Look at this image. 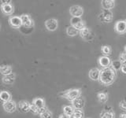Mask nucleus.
Here are the masks:
<instances>
[{"label": "nucleus", "instance_id": "12", "mask_svg": "<svg viewBox=\"0 0 126 118\" xmlns=\"http://www.w3.org/2000/svg\"><path fill=\"white\" fill-rule=\"evenodd\" d=\"M45 27L49 31H54L58 28V21L55 18H50L45 21Z\"/></svg>", "mask_w": 126, "mask_h": 118}, {"label": "nucleus", "instance_id": "18", "mask_svg": "<svg viewBox=\"0 0 126 118\" xmlns=\"http://www.w3.org/2000/svg\"><path fill=\"white\" fill-rule=\"evenodd\" d=\"M1 11L5 15H11L13 14L14 11V7L12 3L6 4V5H1Z\"/></svg>", "mask_w": 126, "mask_h": 118}, {"label": "nucleus", "instance_id": "8", "mask_svg": "<svg viewBox=\"0 0 126 118\" xmlns=\"http://www.w3.org/2000/svg\"><path fill=\"white\" fill-rule=\"evenodd\" d=\"M69 12L72 17H81L84 14V8L80 6L74 5L69 8Z\"/></svg>", "mask_w": 126, "mask_h": 118}, {"label": "nucleus", "instance_id": "2", "mask_svg": "<svg viewBox=\"0 0 126 118\" xmlns=\"http://www.w3.org/2000/svg\"><path fill=\"white\" fill-rule=\"evenodd\" d=\"M81 92H82L81 88H71L60 93L59 95L63 98H65L69 102H72L76 98L81 96Z\"/></svg>", "mask_w": 126, "mask_h": 118}, {"label": "nucleus", "instance_id": "5", "mask_svg": "<svg viewBox=\"0 0 126 118\" xmlns=\"http://www.w3.org/2000/svg\"><path fill=\"white\" fill-rule=\"evenodd\" d=\"M79 35L84 39V41H92L94 36H95V34L94 33V31L90 29V28L86 27L84 29H83L82 30L80 31V33Z\"/></svg>", "mask_w": 126, "mask_h": 118}, {"label": "nucleus", "instance_id": "20", "mask_svg": "<svg viewBox=\"0 0 126 118\" xmlns=\"http://www.w3.org/2000/svg\"><path fill=\"white\" fill-rule=\"evenodd\" d=\"M0 73L3 75V76L10 75L13 73V67L10 65H2L0 67Z\"/></svg>", "mask_w": 126, "mask_h": 118}, {"label": "nucleus", "instance_id": "10", "mask_svg": "<svg viewBox=\"0 0 126 118\" xmlns=\"http://www.w3.org/2000/svg\"><path fill=\"white\" fill-rule=\"evenodd\" d=\"M114 31L120 35L126 33V21L125 20H120L117 21L114 25Z\"/></svg>", "mask_w": 126, "mask_h": 118}, {"label": "nucleus", "instance_id": "17", "mask_svg": "<svg viewBox=\"0 0 126 118\" xmlns=\"http://www.w3.org/2000/svg\"><path fill=\"white\" fill-rule=\"evenodd\" d=\"M16 80V74L15 73H11L10 75H7V76H4L2 78V82L4 84H7V85H11L13 84Z\"/></svg>", "mask_w": 126, "mask_h": 118}, {"label": "nucleus", "instance_id": "14", "mask_svg": "<svg viewBox=\"0 0 126 118\" xmlns=\"http://www.w3.org/2000/svg\"><path fill=\"white\" fill-rule=\"evenodd\" d=\"M71 104H72V106L75 109L82 110L85 105V98L83 96H80L75 100H73L71 102Z\"/></svg>", "mask_w": 126, "mask_h": 118}, {"label": "nucleus", "instance_id": "7", "mask_svg": "<svg viewBox=\"0 0 126 118\" xmlns=\"http://www.w3.org/2000/svg\"><path fill=\"white\" fill-rule=\"evenodd\" d=\"M9 25L13 29H20L22 27V21L20 16H11L10 17L9 20Z\"/></svg>", "mask_w": 126, "mask_h": 118}, {"label": "nucleus", "instance_id": "25", "mask_svg": "<svg viewBox=\"0 0 126 118\" xmlns=\"http://www.w3.org/2000/svg\"><path fill=\"white\" fill-rule=\"evenodd\" d=\"M62 110H63V113H65V114H66V115L71 117L73 115V113H74L75 109L73 107L72 105H64L62 107Z\"/></svg>", "mask_w": 126, "mask_h": 118}, {"label": "nucleus", "instance_id": "32", "mask_svg": "<svg viewBox=\"0 0 126 118\" xmlns=\"http://www.w3.org/2000/svg\"><path fill=\"white\" fill-rule=\"evenodd\" d=\"M121 72L123 73V74H125L126 75V65H123L121 69Z\"/></svg>", "mask_w": 126, "mask_h": 118}, {"label": "nucleus", "instance_id": "33", "mask_svg": "<svg viewBox=\"0 0 126 118\" xmlns=\"http://www.w3.org/2000/svg\"><path fill=\"white\" fill-rule=\"evenodd\" d=\"M12 3L11 0H8V1H5V0H2L1 1V5H6V4H10Z\"/></svg>", "mask_w": 126, "mask_h": 118}, {"label": "nucleus", "instance_id": "35", "mask_svg": "<svg viewBox=\"0 0 126 118\" xmlns=\"http://www.w3.org/2000/svg\"><path fill=\"white\" fill-rule=\"evenodd\" d=\"M119 118H126V113H123L120 114Z\"/></svg>", "mask_w": 126, "mask_h": 118}, {"label": "nucleus", "instance_id": "6", "mask_svg": "<svg viewBox=\"0 0 126 118\" xmlns=\"http://www.w3.org/2000/svg\"><path fill=\"white\" fill-rule=\"evenodd\" d=\"M70 25L73 26L77 30L80 31L86 28V22L83 21L81 17H72L70 19Z\"/></svg>", "mask_w": 126, "mask_h": 118}, {"label": "nucleus", "instance_id": "27", "mask_svg": "<svg viewBox=\"0 0 126 118\" xmlns=\"http://www.w3.org/2000/svg\"><path fill=\"white\" fill-rule=\"evenodd\" d=\"M122 63L118 60H114V61H112V64H111V67L112 68L116 71V72H117V71H119V70H121V67H122Z\"/></svg>", "mask_w": 126, "mask_h": 118}, {"label": "nucleus", "instance_id": "4", "mask_svg": "<svg viewBox=\"0 0 126 118\" xmlns=\"http://www.w3.org/2000/svg\"><path fill=\"white\" fill-rule=\"evenodd\" d=\"M98 20L104 24H107L110 23L113 19V15L111 10H102L101 11V13L98 14Z\"/></svg>", "mask_w": 126, "mask_h": 118}, {"label": "nucleus", "instance_id": "11", "mask_svg": "<svg viewBox=\"0 0 126 118\" xmlns=\"http://www.w3.org/2000/svg\"><path fill=\"white\" fill-rule=\"evenodd\" d=\"M21 21H22V26L25 27V28H29V29H31V28H33L35 25L34 21L32 19L31 16L29 14H21Z\"/></svg>", "mask_w": 126, "mask_h": 118}, {"label": "nucleus", "instance_id": "24", "mask_svg": "<svg viewBox=\"0 0 126 118\" xmlns=\"http://www.w3.org/2000/svg\"><path fill=\"white\" fill-rule=\"evenodd\" d=\"M97 98L98 101L100 102V103H106V102L108 101V94L106 92H98L97 93Z\"/></svg>", "mask_w": 126, "mask_h": 118}, {"label": "nucleus", "instance_id": "16", "mask_svg": "<svg viewBox=\"0 0 126 118\" xmlns=\"http://www.w3.org/2000/svg\"><path fill=\"white\" fill-rule=\"evenodd\" d=\"M100 73L101 70L98 68H93L90 69L88 73V76L92 80L94 81H99V77H100Z\"/></svg>", "mask_w": 126, "mask_h": 118}, {"label": "nucleus", "instance_id": "26", "mask_svg": "<svg viewBox=\"0 0 126 118\" xmlns=\"http://www.w3.org/2000/svg\"><path fill=\"white\" fill-rule=\"evenodd\" d=\"M101 50H102V53L103 54L104 56H110L112 52V48L111 46H109V45H104L101 47Z\"/></svg>", "mask_w": 126, "mask_h": 118}, {"label": "nucleus", "instance_id": "9", "mask_svg": "<svg viewBox=\"0 0 126 118\" xmlns=\"http://www.w3.org/2000/svg\"><path fill=\"white\" fill-rule=\"evenodd\" d=\"M3 109L5 110L6 113H14L17 109V102L14 100H10L9 102H6L2 103Z\"/></svg>", "mask_w": 126, "mask_h": 118}, {"label": "nucleus", "instance_id": "34", "mask_svg": "<svg viewBox=\"0 0 126 118\" xmlns=\"http://www.w3.org/2000/svg\"><path fill=\"white\" fill-rule=\"evenodd\" d=\"M58 118H70V117L68 116V115H66V114H65V113H62V114L59 115Z\"/></svg>", "mask_w": 126, "mask_h": 118}, {"label": "nucleus", "instance_id": "31", "mask_svg": "<svg viewBox=\"0 0 126 118\" xmlns=\"http://www.w3.org/2000/svg\"><path fill=\"white\" fill-rule=\"evenodd\" d=\"M119 107L121 110L126 112V99L121 100L119 103Z\"/></svg>", "mask_w": 126, "mask_h": 118}, {"label": "nucleus", "instance_id": "28", "mask_svg": "<svg viewBox=\"0 0 126 118\" xmlns=\"http://www.w3.org/2000/svg\"><path fill=\"white\" fill-rule=\"evenodd\" d=\"M70 118H84V113L82 110L80 109H75L73 115L70 117Z\"/></svg>", "mask_w": 126, "mask_h": 118}, {"label": "nucleus", "instance_id": "15", "mask_svg": "<svg viewBox=\"0 0 126 118\" xmlns=\"http://www.w3.org/2000/svg\"><path fill=\"white\" fill-rule=\"evenodd\" d=\"M31 105L32 104L29 101L21 100L18 103V108L21 113H29L31 111Z\"/></svg>", "mask_w": 126, "mask_h": 118}, {"label": "nucleus", "instance_id": "36", "mask_svg": "<svg viewBox=\"0 0 126 118\" xmlns=\"http://www.w3.org/2000/svg\"><path fill=\"white\" fill-rule=\"evenodd\" d=\"M124 52L126 54V46H125V48H124Z\"/></svg>", "mask_w": 126, "mask_h": 118}, {"label": "nucleus", "instance_id": "22", "mask_svg": "<svg viewBox=\"0 0 126 118\" xmlns=\"http://www.w3.org/2000/svg\"><path fill=\"white\" fill-rule=\"evenodd\" d=\"M80 33V31L77 30L76 28H74L73 26H71L69 25V27H67L66 29V34L69 35L70 37H73V36H76V35H79Z\"/></svg>", "mask_w": 126, "mask_h": 118}, {"label": "nucleus", "instance_id": "29", "mask_svg": "<svg viewBox=\"0 0 126 118\" xmlns=\"http://www.w3.org/2000/svg\"><path fill=\"white\" fill-rule=\"evenodd\" d=\"M39 117H40V118H53V113L50 110L47 109L45 112L41 113Z\"/></svg>", "mask_w": 126, "mask_h": 118}, {"label": "nucleus", "instance_id": "19", "mask_svg": "<svg viewBox=\"0 0 126 118\" xmlns=\"http://www.w3.org/2000/svg\"><path fill=\"white\" fill-rule=\"evenodd\" d=\"M115 2L116 1H114V0H102V1H101L102 10H111V9L115 6Z\"/></svg>", "mask_w": 126, "mask_h": 118}, {"label": "nucleus", "instance_id": "3", "mask_svg": "<svg viewBox=\"0 0 126 118\" xmlns=\"http://www.w3.org/2000/svg\"><path fill=\"white\" fill-rule=\"evenodd\" d=\"M32 104L37 108L38 111H39V115H40L41 113H43V112H45L46 110L48 109L47 107V105H46L44 98H33L32 102Z\"/></svg>", "mask_w": 126, "mask_h": 118}, {"label": "nucleus", "instance_id": "1", "mask_svg": "<svg viewBox=\"0 0 126 118\" xmlns=\"http://www.w3.org/2000/svg\"><path fill=\"white\" fill-rule=\"evenodd\" d=\"M116 77L117 72L111 66L109 68L102 69L99 77V83L104 86H110L115 81Z\"/></svg>", "mask_w": 126, "mask_h": 118}, {"label": "nucleus", "instance_id": "30", "mask_svg": "<svg viewBox=\"0 0 126 118\" xmlns=\"http://www.w3.org/2000/svg\"><path fill=\"white\" fill-rule=\"evenodd\" d=\"M118 60L122 63V65H126V54L125 52L120 54Z\"/></svg>", "mask_w": 126, "mask_h": 118}, {"label": "nucleus", "instance_id": "21", "mask_svg": "<svg viewBox=\"0 0 126 118\" xmlns=\"http://www.w3.org/2000/svg\"><path fill=\"white\" fill-rule=\"evenodd\" d=\"M100 118H115V113L112 109H103L99 114Z\"/></svg>", "mask_w": 126, "mask_h": 118}, {"label": "nucleus", "instance_id": "13", "mask_svg": "<svg viewBox=\"0 0 126 118\" xmlns=\"http://www.w3.org/2000/svg\"><path fill=\"white\" fill-rule=\"evenodd\" d=\"M112 60L110 59V57L108 56H100L98 59V64L99 65L100 67H102V69L109 68L111 66L112 64Z\"/></svg>", "mask_w": 126, "mask_h": 118}, {"label": "nucleus", "instance_id": "23", "mask_svg": "<svg viewBox=\"0 0 126 118\" xmlns=\"http://www.w3.org/2000/svg\"><path fill=\"white\" fill-rule=\"evenodd\" d=\"M0 98L3 102H9L10 100H12V96H11V94L7 91V90H2L1 93H0Z\"/></svg>", "mask_w": 126, "mask_h": 118}]
</instances>
